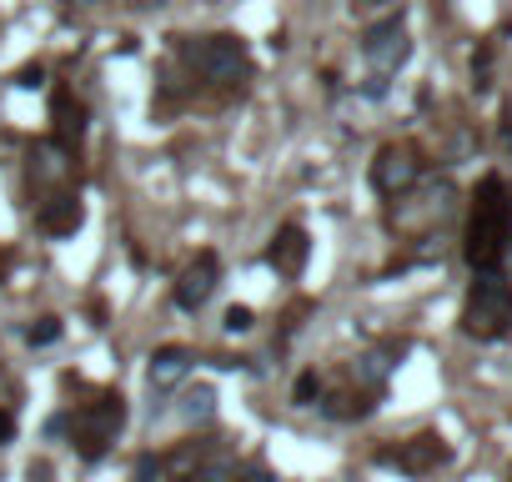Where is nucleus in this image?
<instances>
[{
	"instance_id": "nucleus-1",
	"label": "nucleus",
	"mask_w": 512,
	"mask_h": 482,
	"mask_svg": "<svg viewBox=\"0 0 512 482\" xmlns=\"http://www.w3.org/2000/svg\"><path fill=\"white\" fill-rule=\"evenodd\" d=\"M462 257H467L472 272H502V262L512 257V186L502 176L477 181Z\"/></svg>"
},
{
	"instance_id": "nucleus-2",
	"label": "nucleus",
	"mask_w": 512,
	"mask_h": 482,
	"mask_svg": "<svg viewBox=\"0 0 512 482\" xmlns=\"http://www.w3.org/2000/svg\"><path fill=\"white\" fill-rule=\"evenodd\" d=\"M462 332L477 342H502L512 332V282L502 272H477L462 307Z\"/></svg>"
},
{
	"instance_id": "nucleus-3",
	"label": "nucleus",
	"mask_w": 512,
	"mask_h": 482,
	"mask_svg": "<svg viewBox=\"0 0 512 482\" xmlns=\"http://www.w3.org/2000/svg\"><path fill=\"white\" fill-rule=\"evenodd\" d=\"M121 427H126V397L121 392H101L96 402H86L71 422V442H76L81 462H101L116 447Z\"/></svg>"
},
{
	"instance_id": "nucleus-4",
	"label": "nucleus",
	"mask_w": 512,
	"mask_h": 482,
	"mask_svg": "<svg viewBox=\"0 0 512 482\" xmlns=\"http://www.w3.org/2000/svg\"><path fill=\"white\" fill-rule=\"evenodd\" d=\"M186 61H191V71H201L216 86H231V81L251 76V56L236 36H201V41L186 46Z\"/></svg>"
},
{
	"instance_id": "nucleus-5",
	"label": "nucleus",
	"mask_w": 512,
	"mask_h": 482,
	"mask_svg": "<svg viewBox=\"0 0 512 482\" xmlns=\"http://www.w3.org/2000/svg\"><path fill=\"white\" fill-rule=\"evenodd\" d=\"M422 181V156L412 146H382L372 161V186L377 196H407Z\"/></svg>"
},
{
	"instance_id": "nucleus-6",
	"label": "nucleus",
	"mask_w": 512,
	"mask_h": 482,
	"mask_svg": "<svg viewBox=\"0 0 512 482\" xmlns=\"http://www.w3.org/2000/svg\"><path fill=\"white\" fill-rule=\"evenodd\" d=\"M362 56H367L372 76H392V71L412 56V36H407V26H402V21H382V26H372L367 41H362Z\"/></svg>"
},
{
	"instance_id": "nucleus-7",
	"label": "nucleus",
	"mask_w": 512,
	"mask_h": 482,
	"mask_svg": "<svg viewBox=\"0 0 512 482\" xmlns=\"http://www.w3.org/2000/svg\"><path fill=\"white\" fill-rule=\"evenodd\" d=\"M216 287H221V262H216L211 252H201V257L176 277V307H181V312H201Z\"/></svg>"
},
{
	"instance_id": "nucleus-8",
	"label": "nucleus",
	"mask_w": 512,
	"mask_h": 482,
	"mask_svg": "<svg viewBox=\"0 0 512 482\" xmlns=\"http://www.w3.org/2000/svg\"><path fill=\"white\" fill-rule=\"evenodd\" d=\"M307 257H312V236H307L297 221H287V226L272 236V247H267L272 272H277V277H287V282H297V277L307 272Z\"/></svg>"
},
{
	"instance_id": "nucleus-9",
	"label": "nucleus",
	"mask_w": 512,
	"mask_h": 482,
	"mask_svg": "<svg viewBox=\"0 0 512 482\" xmlns=\"http://www.w3.org/2000/svg\"><path fill=\"white\" fill-rule=\"evenodd\" d=\"M31 181L36 186H51V191H66L76 181V151L61 146V141H41L31 151Z\"/></svg>"
},
{
	"instance_id": "nucleus-10",
	"label": "nucleus",
	"mask_w": 512,
	"mask_h": 482,
	"mask_svg": "<svg viewBox=\"0 0 512 482\" xmlns=\"http://www.w3.org/2000/svg\"><path fill=\"white\" fill-rule=\"evenodd\" d=\"M377 462H387V467H397V472H432V467H442L447 462V447H442V437H432V432H422V437H412V442H402V447H387V452H377Z\"/></svg>"
},
{
	"instance_id": "nucleus-11",
	"label": "nucleus",
	"mask_w": 512,
	"mask_h": 482,
	"mask_svg": "<svg viewBox=\"0 0 512 482\" xmlns=\"http://www.w3.org/2000/svg\"><path fill=\"white\" fill-rule=\"evenodd\" d=\"M81 221H86V211H81L76 191H56V196H46L41 211H36V226H41L46 236H76Z\"/></svg>"
},
{
	"instance_id": "nucleus-12",
	"label": "nucleus",
	"mask_w": 512,
	"mask_h": 482,
	"mask_svg": "<svg viewBox=\"0 0 512 482\" xmlns=\"http://www.w3.org/2000/svg\"><path fill=\"white\" fill-rule=\"evenodd\" d=\"M191 362H196V357H191L186 347H161V352L151 357V367H146V382H151V392H156V397L176 392V387L186 382Z\"/></svg>"
},
{
	"instance_id": "nucleus-13",
	"label": "nucleus",
	"mask_w": 512,
	"mask_h": 482,
	"mask_svg": "<svg viewBox=\"0 0 512 482\" xmlns=\"http://www.w3.org/2000/svg\"><path fill=\"white\" fill-rule=\"evenodd\" d=\"M51 121H56V141H61V146H76L81 131H86V106L61 86V91L51 96Z\"/></svg>"
},
{
	"instance_id": "nucleus-14",
	"label": "nucleus",
	"mask_w": 512,
	"mask_h": 482,
	"mask_svg": "<svg viewBox=\"0 0 512 482\" xmlns=\"http://www.w3.org/2000/svg\"><path fill=\"white\" fill-rule=\"evenodd\" d=\"M181 417H186V422H211V417H216V392H211V387H191L186 402H181Z\"/></svg>"
},
{
	"instance_id": "nucleus-15",
	"label": "nucleus",
	"mask_w": 512,
	"mask_h": 482,
	"mask_svg": "<svg viewBox=\"0 0 512 482\" xmlns=\"http://www.w3.org/2000/svg\"><path fill=\"white\" fill-rule=\"evenodd\" d=\"M387 372H392V362H387L382 352H367V357H357V382H367V387H382V382H387Z\"/></svg>"
},
{
	"instance_id": "nucleus-16",
	"label": "nucleus",
	"mask_w": 512,
	"mask_h": 482,
	"mask_svg": "<svg viewBox=\"0 0 512 482\" xmlns=\"http://www.w3.org/2000/svg\"><path fill=\"white\" fill-rule=\"evenodd\" d=\"M251 327H256V312H251V307H231V312L221 317V332H226V337H241V332H251Z\"/></svg>"
},
{
	"instance_id": "nucleus-17",
	"label": "nucleus",
	"mask_w": 512,
	"mask_h": 482,
	"mask_svg": "<svg viewBox=\"0 0 512 482\" xmlns=\"http://www.w3.org/2000/svg\"><path fill=\"white\" fill-rule=\"evenodd\" d=\"M56 337H61V322H56V317H41V322L26 327V342H31V347H51Z\"/></svg>"
},
{
	"instance_id": "nucleus-18",
	"label": "nucleus",
	"mask_w": 512,
	"mask_h": 482,
	"mask_svg": "<svg viewBox=\"0 0 512 482\" xmlns=\"http://www.w3.org/2000/svg\"><path fill=\"white\" fill-rule=\"evenodd\" d=\"M367 407H372V402H362V397H327V402H322L327 417H362Z\"/></svg>"
},
{
	"instance_id": "nucleus-19",
	"label": "nucleus",
	"mask_w": 512,
	"mask_h": 482,
	"mask_svg": "<svg viewBox=\"0 0 512 482\" xmlns=\"http://www.w3.org/2000/svg\"><path fill=\"white\" fill-rule=\"evenodd\" d=\"M312 397H322V377H317V372H302V377H297V402L312 407Z\"/></svg>"
},
{
	"instance_id": "nucleus-20",
	"label": "nucleus",
	"mask_w": 512,
	"mask_h": 482,
	"mask_svg": "<svg viewBox=\"0 0 512 482\" xmlns=\"http://www.w3.org/2000/svg\"><path fill=\"white\" fill-rule=\"evenodd\" d=\"M11 437H16V412H11V407H0V447H6Z\"/></svg>"
},
{
	"instance_id": "nucleus-21",
	"label": "nucleus",
	"mask_w": 512,
	"mask_h": 482,
	"mask_svg": "<svg viewBox=\"0 0 512 482\" xmlns=\"http://www.w3.org/2000/svg\"><path fill=\"white\" fill-rule=\"evenodd\" d=\"M16 86H26V91H31V86H46V71H41V66H26V71L16 76Z\"/></svg>"
},
{
	"instance_id": "nucleus-22",
	"label": "nucleus",
	"mask_w": 512,
	"mask_h": 482,
	"mask_svg": "<svg viewBox=\"0 0 512 482\" xmlns=\"http://www.w3.org/2000/svg\"><path fill=\"white\" fill-rule=\"evenodd\" d=\"M151 472H161V457H141L136 462V482H151Z\"/></svg>"
},
{
	"instance_id": "nucleus-23",
	"label": "nucleus",
	"mask_w": 512,
	"mask_h": 482,
	"mask_svg": "<svg viewBox=\"0 0 512 482\" xmlns=\"http://www.w3.org/2000/svg\"><path fill=\"white\" fill-rule=\"evenodd\" d=\"M367 96L382 101V96H387V76H372V81H367Z\"/></svg>"
},
{
	"instance_id": "nucleus-24",
	"label": "nucleus",
	"mask_w": 512,
	"mask_h": 482,
	"mask_svg": "<svg viewBox=\"0 0 512 482\" xmlns=\"http://www.w3.org/2000/svg\"><path fill=\"white\" fill-rule=\"evenodd\" d=\"M241 482H272V472H267V467H251V472H246Z\"/></svg>"
},
{
	"instance_id": "nucleus-25",
	"label": "nucleus",
	"mask_w": 512,
	"mask_h": 482,
	"mask_svg": "<svg viewBox=\"0 0 512 482\" xmlns=\"http://www.w3.org/2000/svg\"><path fill=\"white\" fill-rule=\"evenodd\" d=\"M31 482H51V467H31Z\"/></svg>"
},
{
	"instance_id": "nucleus-26",
	"label": "nucleus",
	"mask_w": 512,
	"mask_h": 482,
	"mask_svg": "<svg viewBox=\"0 0 512 482\" xmlns=\"http://www.w3.org/2000/svg\"><path fill=\"white\" fill-rule=\"evenodd\" d=\"M61 6H101V0H61Z\"/></svg>"
},
{
	"instance_id": "nucleus-27",
	"label": "nucleus",
	"mask_w": 512,
	"mask_h": 482,
	"mask_svg": "<svg viewBox=\"0 0 512 482\" xmlns=\"http://www.w3.org/2000/svg\"><path fill=\"white\" fill-rule=\"evenodd\" d=\"M362 6H372V11H377V6H397V0H362Z\"/></svg>"
},
{
	"instance_id": "nucleus-28",
	"label": "nucleus",
	"mask_w": 512,
	"mask_h": 482,
	"mask_svg": "<svg viewBox=\"0 0 512 482\" xmlns=\"http://www.w3.org/2000/svg\"><path fill=\"white\" fill-rule=\"evenodd\" d=\"M136 6H161V0H136Z\"/></svg>"
}]
</instances>
